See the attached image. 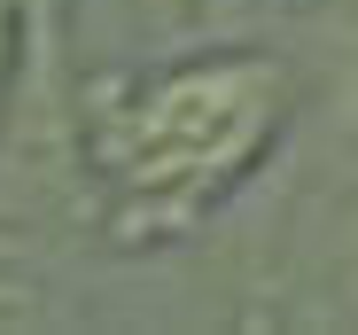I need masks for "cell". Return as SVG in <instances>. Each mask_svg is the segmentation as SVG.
Returning a JSON list of instances; mask_svg holds the SVG:
<instances>
[{
    "mask_svg": "<svg viewBox=\"0 0 358 335\" xmlns=\"http://www.w3.org/2000/svg\"><path fill=\"white\" fill-rule=\"evenodd\" d=\"M273 71L265 63H203L156 78L109 125V164L141 195H195L242 164L273 125Z\"/></svg>",
    "mask_w": 358,
    "mask_h": 335,
    "instance_id": "cell-1",
    "label": "cell"
}]
</instances>
